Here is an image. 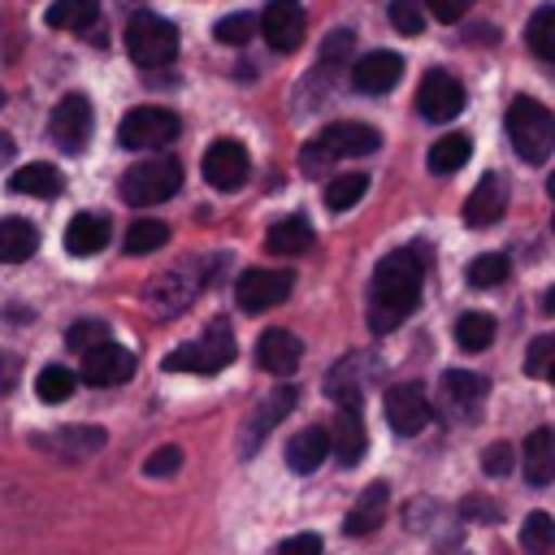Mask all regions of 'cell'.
Returning a JSON list of instances; mask_svg holds the SVG:
<instances>
[{
  "mask_svg": "<svg viewBox=\"0 0 555 555\" xmlns=\"http://www.w3.org/2000/svg\"><path fill=\"white\" fill-rule=\"evenodd\" d=\"M74 373L65 369V364H48L39 377H35V390H39V399L43 403H65L69 395H74Z\"/></svg>",
  "mask_w": 555,
  "mask_h": 555,
  "instance_id": "cell-34",
  "label": "cell"
},
{
  "mask_svg": "<svg viewBox=\"0 0 555 555\" xmlns=\"http://www.w3.org/2000/svg\"><path fill=\"white\" fill-rule=\"evenodd\" d=\"M308 243H312V225H308L304 217H282V221L269 225V234H264V247H269L273 256H299V251H308Z\"/></svg>",
  "mask_w": 555,
  "mask_h": 555,
  "instance_id": "cell-27",
  "label": "cell"
},
{
  "mask_svg": "<svg viewBox=\"0 0 555 555\" xmlns=\"http://www.w3.org/2000/svg\"><path fill=\"white\" fill-rule=\"evenodd\" d=\"M330 451H334L330 429L308 425V429H299V434L286 442V464H291V473H312V468H321V460H325Z\"/></svg>",
  "mask_w": 555,
  "mask_h": 555,
  "instance_id": "cell-19",
  "label": "cell"
},
{
  "mask_svg": "<svg viewBox=\"0 0 555 555\" xmlns=\"http://www.w3.org/2000/svg\"><path fill=\"white\" fill-rule=\"evenodd\" d=\"M468 156H473V139L455 130V134L434 139V147H429V169H434V173H455Z\"/></svg>",
  "mask_w": 555,
  "mask_h": 555,
  "instance_id": "cell-28",
  "label": "cell"
},
{
  "mask_svg": "<svg viewBox=\"0 0 555 555\" xmlns=\"http://www.w3.org/2000/svg\"><path fill=\"white\" fill-rule=\"evenodd\" d=\"M546 377H551V382H555V364H551V373H546Z\"/></svg>",
  "mask_w": 555,
  "mask_h": 555,
  "instance_id": "cell-49",
  "label": "cell"
},
{
  "mask_svg": "<svg viewBox=\"0 0 555 555\" xmlns=\"http://www.w3.org/2000/svg\"><path fill=\"white\" fill-rule=\"evenodd\" d=\"M525 481L529 486L555 481V429L551 425H542L525 438Z\"/></svg>",
  "mask_w": 555,
  "mask_h": 555,
  "instance_id": "cell-22",
  "label": "cell"
},
{
  "mask_svg": "<svg viewBox=\"0 0 555 555\" xmlns=\"http://www.w3.org/2000/svg\"><path fill=\"white\" fill-rule=\"evenodd\" d=\"M199 165H204V182L217 191H238L251 173V156L238 139H212Z\"/></svg>",
  "mask_w": 555,
  "mask_h": 555,
  "instance_id": "cell-8",
  "label": "cell"
},
{
  "mask_svg": "<svg viewBox=\"0 0 555 555\" xmlns=\"http://www.w3.org/2000/svg\"><path fill=\"white\" fill-rule=\"evenodd\" d=\"M178 186H182V165H178V160H169V156L139 160V165H130V169L121 173V182H117L121 199H126V204H134V208L165 204Z\"/></svg>",
  "mask_w": 555,
  "mask_h": 555,
  "instance_id": "cell-5",
  "label": "cell"
},
{
  "mask_svg": "<svg viewBox=\"0 0 555 555\" xmlns=\"http://www.w3.org/2000/svg\"><path fill=\"white\" fill-rule=\"evenodd\" d=\"M455 343L464 351H486L494 343V317L490 312H464L455 321Z\"/></svg>",
  "mask_w": 555,
  "mask_h": 555,
  "instance_id": "cell-31",
  "label": "cell"
},
{
  "mask_svg": "<svg viewBox=\"0 0 555 555\" xmlns=\"http://www.w3.org/2000/svg\"><path fill=\"white\" fill-rule=\"evenodd\" d=\"M546 191H551V199H555V173H551V178H546Z\"/></svg>",
  "mask_w": 555,
  "mask_h": 555,
  "instance_id": "cell-48",
  "label": "cell"
},
{
  "mask_svg": "<svg viewBox=\"0 0 555 555\" xmlns=\"http://www.w3.org/2000/svg\"><path fill=\"white\" fill-rule=\"evenodd\" d=\"M130 373H134V351L113 343V338L82 351V382L87 386H121V382H130Z\"/></svg>",
  "mask_w": 555,
  "mask_h": 555,
  "instance_id": "cell-13",
  "label": "cell"
},
{
  "mask_svg": "<svg viewBox=\"0 0 555 555\" xmlns=\"http://www.w3.org/2000/svg\"><path fill=\"white\" fill-rule=\"evenodd\" d=\"M165 243H169V225H165V221L143 217V221H134V225L126 230V251H130V256H147V251H156V247H165Z\"/></svg>",
  "mask_w": 555,
  "mask_h": 555,
  "instance_id": "cell-33",
  "label": "cell"
},
{
  "mask_svg": "<svg viewBox=\"0 0 555 555\" xmlns=\"http://www.w3.org/2000/svg\"><path fill=\"white\" fill-rule=\"evenodd\" d=\"M256 17L251 13H230V17H221L217 26H212V35L221 39V43H230V48H238V43H247L251 35H256Z\"/></svg>",
  "mask_w": 555,
  "mask_h": 555,
  "instance_id": "cell-38",
  "label": "cell"
},
{
  "mask_svg": "<svg viewBox=\"0 0 555 555\" xmlns=\"http://www.w3.org/2000/svg\"><path fill=\"white\" fill-rule=\"evenodd\" d=\"M542 312H555V286L542 295Z\"/></svg>",
  "mask_w": 555,
  "mask_h": 555,
  "instance_id": "cell-47",
  "label": "cell"
},
{
  "mask_svg": "<svg viewBox=\"0 0 555 555\" xmlns=\"http://www.w3.org/2000/svg\"><path fill=\"white\" fill-rule=\"evenodd\" d=\"M126 52L143 69H160L178 56V26L156 13H134L126 22Z\"/></svg>",
  "mask_w": 555,
  "mask_h": 555,
  "instance_id": "cell-4",
  "label": "cell"
},
{
  "mask_svg": "<svg viewBox=\"0 0 555 555\" xmlns=\"http://www.w3.org/2000/svg\"><path fill=\"white\" fill-rule=\"evenodd\" d=\"M386 499H390L386 481H373V486H364V490H360V499H356V507L347 512L343 529H347L351 538H364V533H373V529L386 520Z\"/></svg>",
  "mask_w": 555,
  "mask_h": 555,
  "instance_id": "cell-20",
  "label": "cell"
},
{
  "mask_svg": "<svg viewBox=\"0 0 555 555\" xmlns=\"http://www.w3.org/2000/svg\"><path fill=\"white\" fill-rule=\"evenodd\" d=\"M416 108H421L425 121H451V117H460V108H464L460 78L447 74V69H429L421 78V87H416Z\"/></svg>",
  "mask_w": 555,
  "mask_h": 555,
  "instance_id": "cell-10",
  "label": "cell"
},
{
  "mask_svg": "<svg viewBox=\"0 0 555 555\" xmlns=\"http://www.w3.org/2000/svg\"><path fill=\"white\" fill-rule=\"evenodd\" d=\"M108 243V217L100 212H74L65 225V251L69 256H91Z\"/></svg>",
  "mask_w": 555,
  "mask_h": 555,
  "instance_id": "cell-23",
  "label": "cell"
},
{
  "mask_svg": "<svg viewBox=\"0 0 555 555\" xmlns=\"http://www.w3.org/2000/svg\"><path fill=\"white\" fill-rule=\"evenodd\" d=\"M551 364H555V338L551 334L546 338H533L529 351H525V373L538 377V373H551Z\"/></svg>",
  "mask_w": 555,
  "mask_h": 555,
  "instance_id": "cell-40",
  "label": "cell"
},
{
  "mask_svg": "<svg viewBox=\"0 0 555 555\" xmlns=\"http://www.w3.org/2000/svg\"><path fill=\"white\" fill-rule=\"evenodd\" d=\"M43 22L56 30H91L100 22V0H52Z\"/></svg>",
  "mask_w": 555,
  "mask_h": 555,
  "instance_id": "cell-26",
  "label": "cell"
},
{
  "mask_svg": "<svg viewBox=\"0 0 555 555\" xmlns=\"http://www.w3.org/2000/svg\"><path fill=\"white\" fill-rule=\"evenodd\" d=\"M477 0H425V9L438 17V22H460Z\"/></svg>",
  "mask_w": 555,
  "mask_h": 555,
  "instance_id": "cell-43",
  "label": "cell"
},
{
  "mask_svg": "<svg viewBox=\"0 0 555 555\" xmlns=\"http://www.w3.org/2000/svg\"><path fill=\"white\" fill-rule=\"evenodd\" d=\"M399 78H403V61H399L395 52H369V56H360L356 69H351V82H356V91H364V95H382V91H390Z\"/></svg>",
  "mask_w": 555,
  "mask_h": 555,
  "instance_id": "cell-17",
  "label": "cell"
},
{
  "mask_svg": "<svg viewBox=\"0 0 555 555\" xmlns=\"http://www.w3.org/2000/svg\"><path fill=\"white\" fill-rule=\"evenodd\" d=\"M291 295V273L286 269H247L234 282V299L243 312H264Z\"/></svg>",
  "mask_w": 555,
  "mask_h": 555,
  "instance_id": "cell-11",
  "label": "cell"
},
{
  "mask_svg": "<svg viewBox=\"0 0 555 555\" xmlns=\"http://www.w3.org/2000/svg\"><path fill=\"white\" fill-rule=\"evenodd\" d=\"M442 390H447V399H455L460 408H468V403H477L486 395V377L481 373L451 369V373H442Z\"/></svg>",
  "mask_w": 555,
  "mask_h": 555,
  "instance_id": "cell-35",
  "label": "cell"
},
{
  "mask_svg": "<svg viewBox=\"0 0 555 555\" xmlns=\"http://www.w3.org/2000/svg\"><path fill=\"white\" fill-rule=\"evenodd\" d=\"M74 438H78V429H61V442H65V447H74ZM100 442H104L100 429H87V434H82V447H87V451H95Z\"/></svg>",
  "mask_w": 555,
  "mask_h": 555,
  "instance_id": "cell-46",
  "label": "cell"
},
{
  "mask_svg": "<svg viewBox=\"0 0 555 555\" xmlns=\"http://www.w3.org/2000/svg\"><path fill=\"white\" fill-rule=\"evenodd\" d=\"M421 282H425V264L416 247H399L382 256V264L373 269V286H369V330L373 334L399 330L421 304Z\"/></svg>",
  "mask_w": 555,
  "mask_h": 555,
  "instance_id": "cell-1",
  "label": "cell"
},
{
  "mask_svg": "<svg viewBox=\"0 0 555 555\" xmlns=\"http://www.w3.org/2000/svg\"><path fill=\"white\" fill-rule=\"evenodd\" d=\"M525 43L538 61H555V4H542L529 26H525Z\"/></svg>",
  "mask_w": 555,
  "mask_h": 555,
  "instance_id": "cell-29",
  "label": "cell"
},
{
  "mask_svg": "<svg viewBox=\"0 0 555 555\" xmlns=\"http://www.w3.org/2000/svg\"><path fill=\"white\" fill-rule=\"evenodd\" d=\"M351 39H356L351 30H334V35L325 39V48H321V56H325V61H338V56H347V48H351Z\"/></svg>",
  "mask_w": 555,
  "mask_h": 555,
  "instance_id": "cell-45",
  "label": "cell"
},
{
  "mask_svg": "<svg viewBox=\"0 0 555 555\" xmlns=\"http://www.w3.org/2000/svg\"><path fill=\"white\" fill-rule=\"evenodd\" d=\"M100 343H108V325L95 321V317H82V321H74V325L65 330V347L91 351V347H100Z\"/></svg>",
  "mask_w": 555,
  "mask_h": 555,
  "instance_id": "cell-37",
  "label": "cell"
},
{
  "mask_svg": "<svg viewBox=\"0 0 555 555\" xmlns=\"http://www.w3.org/2000/svg\"><path fill=\"white\" fill-rule=\"evenodd\" d=\"M48 130H52L56 147H65V152H82L87 139H91V100H87L82 91L61 95L56 108H52V117H48Z\"/></svg>",
  "mask_w": 555,
  "mask_h": 555,
  "instance_id": "cell-9",
  "label": "cell"
},
{
  "mask_svg": "<svg viewBox=\"0 0 555 555\" xmlns=\"http://www.w3.org/2000/svg\"><path fill=\"white\" fill-rule=\"evenodd\" d=\"M299 356H304V347L291 330H264L256 338V364L273 377H291L299 369Z\"/></svg>",
  "mask_w": 555,
  "mask_h": 555,
  "instance_id": "cell-15",
  "label": "cell"
},
{
  "mask_svg": "<svg viewBox=\"0 0 555 555\" xmlns=\"http://www.w3.org/2000/svg\"><path fill=\"white\" fill-rule=\"evenodd\" d=\"M507 256H499V251H486V256H477L473 264H468V286H499L503 278H507Z\"/></svg>",
  "mask_w": 555,
  "mask_h": 555,
  "instance_id": "cell-36",
  "label": "cell"
},
{
  "mask_svg": "<svg viewBox=\"0 0 555 555\" xmlns=\"http://www.w3.org/2000/svg\"><path fill=\"white\" fill-rule=\"evenodd\" d=\"M330 438H334V455H338L343 464H360V455H364V421H360V403H343V408H338Z\"/></svg>",
  "mask_w": 555,
  "mask_h": 555,
  "instance_id": "cell-21",
  "label": "cell"
},
{
  "mask_svg": "<svg viewBox=\"0 0 555 555\" xmlns=\"http://www.w3.org/2000/svg\"><path fill=\"white\" fill-rule=\"evenodd\" d=\"M35 247H39V234L30 221H22V217L0 221V264H22L35 256Z\"/></svg>",
  "mask_w": 555,
  "mask_h": 555,
  "instance_id": "cell-24",
  "label": "cell"
},
{
  "mask_svg": "<svg viewBox=\"0 0 555 555\" xmlns=\"http://www.w3.org/2000/svg\"><path fill=\"white\" fill-rule=\"evenodd\" d=\"M390 26L399 35H421L425 30V9L421 0H390Z\"/></svg>",
  "mask_w": 555,
  "mask_h": 555,
  "instance_id": "cell-39",
  "label": "cell"
},
{
  "mask_svg": "<svg viewBox=\"0 0 555 555\" xmlns=\"http://www.w3.org/2000/svg\"><path fill=\"white\" fill-rule=\"evenodd\" d=\"M369 191V173H338L330 186H325V208L330 212H347L356 208V199Z\"/></svg>",
  "mask_w": 555,
  "mask_h": 555,
  "instance_id": "cell-32",
  "label": "cell"
},
{
  "mask_svg": "<svg viewBox=\"0 0 555 555\" xmlns=\"http://www.w3.org/2000/svg\"><path fill=\"white\" fill-rule=\"evenodd\" d=\"M520 551L525 555H555V520L546 512H529L520 525Z\"/></svg>",
  "mask_w": 555,
  "mask_h": 555,
  "instance_id": "cell-30",
  "label": "cell"
},
{
  "mask_svg": "<svg viewBox=\"0 0 555 555\" xmlns=\"http://www.w3.org/2000/svg\"><path fill=\"white\" fill-rule=\"evenodd\" d=\"M507 139H512L520 160H529V165L546 160L555 152V117H551V108H542L529 95L512 100L507 104Z\"/></svg>",
  "mask_w": 555,
  "mask_h": 555,
  "instance_id": "cell-3",
  "label": "cell"
},
{
  "mask_svg": "<svg viewBox=\"0 0 555 555\" xmlns=\"http://www.w3.org/2000/svg\"><path fill=\"white\" fill-rule=\"evenodd\" d=\"M551 225H555V221H551Z\"/></svg>",
  "mask_w": 555,
  "mask_h": 555,
  "instance_id": "cell-50",
  "label": "cell"
},
{
  "mask_svg": "<svg viewBox=\"0 0 555 555\" xmlns=\"http://www.w3.org/2000/svg\"><path fill=\"white\" fill-rule=\"evenodd\" d=\"M503 208H507V186H503V178H499V173H481V182H477L473 195L464 199V221H468L473 230H481V225H494V221L503 217Z\"/></svg>",
  "mask_w": 555,
  "mask_h": 555,
  "instance_id": "cell-16",
  "label": "cell"
},
{
  "mask_svg": "<svg viewBox=\"0 0 555 555\" xmlns=\"http://www.w3.org/2000/svg\"><path fill=\"white\" fill-rule=\"evenodd\" d=\"M291 408H295V386H278L273 395H264V403L256 408V416H251V421H247V429H243V451L251 455V451L264 442V434H269V429H273Z\"/></svg>",
  "mask_w": 555,
  "mask_h": 555,
  "instance_id": "cell-18",
  "label": "cell"
},
{
  "mask_svg": "<svg viewBox=\"0 0 555 555\" xmlns=\"http://www.w3.org/2000/svg\"><path fill=\"white\" fill-rule=\"evenodd\" d=\"M512 460H516L512 442H490V447L481 451V468H486L490 477H507V473H512Z\"/></svg>",
  "mask_w": 555,
  "mask_h": 555,
  "instance_id": "cell-41",
  "label": "cell"
},
{
  "mask_svg": "<svg viewBox=\"0 0 555 555\" xmlns=\"http://www.w3.org/2000/svg\"><path fill=\"white\" fill-rule=\"evenodd\" d=\"M377 147H382V134L373 126H364V121H334V126H325L299 152V165H304V173H321V169H330L343 156H369Z\"/></svg>",
  "mask_w": 555,
  "mask_h": 555,
  "instance_id": "cell-2",
  "label": "cell"
},
{
  "mask_svg": "<svg viewBox=\"0 0 555 555\" xmlns=\"http://www.w3.org/2000/svg\"><path fill=\"white\" fill-rule=\"evenodd\" d=\"M386 421H390V429L395 434H421L425 425H429V399H425V390L416 386V382H399V386H390L386 390Z\"/></svg>",
  "mask_w": 555,
  "mask_h": 555,
  "instance_id": "cell-14",
  "label": "cell"
},
{
  "mask_svg": "<svg viewBox=\"0 0 555 555\" xmlns=\"http://www.w3.org/2000/svg\"><path fill=\"white\" fill-rule=\"evenodd\" d=\"M9 186L17 191V195H35V199H56L61 195V186H65V178L56 173V165H22L13 178H9Z\"/></svg>",
  "mask_w": 555,
  "mask_h": 555,
  "instance_id": "cell-25",
  "label": "cell"
},
{
  "mask_svg": "<svg viewBox=\"0 0 555 555\" xmlns=\"http://www.w3.org/2000/svg\"><path fill=\"white\" fill-rule=\"evenodd\" d=\"M178 464H182V451L178 447H156L143 468H147V477H169V473H178Z\"/></svg>",
  "mask_w": 555,
  "mask_h": 555,
  "instance_id": "cell-42",
  "label": "cell"
},
{
  "mask_svg": "<svg viewBox=\"0 0 555 555\" xmlns=\"http://www.w3.org/2000/svg\"><path fill=\"white\" fill-rule=\"evenodd\" d=\"M273 555H321V538H317V533H295V538H286Z\"/></svg>",
  "mask_w": 555,
  "mask_h": 555,
  "instance_id": "cell-44",
  "label": "cell"
},
{
  "mask_svg": "<svg viewBox=\"0 0 555 555\" xmlns=\"http://www.w3.org/2000/svg\"><path fill=\"white\" fill-rule=\"evenodd\" d=\"M178 130H182V121H178V113H173V108L139 104V108H130V113L121 117L117 139H121V147L139 152V147H165V143H173V139H178Z\"/></svg>",
  "mask_w": 555,
  "mask_h": 555,
  "instance_id": "cell-7",
  "label": "cell"
},
{
  "mask_svg": "<svg viewBox=\"0 0 555 555\" xmlns=\"http://www.w3.org/2000/svg\"><path fill=\"white\" fill-rule=\"evenodd\" d=\"M230 360H234L230 325H225V321H212L204 338H195V343L169 351V356L160 360V369H165V373H221Z\"/></svg>",
  "mask_w": 555,
  "mask_h": 555,
  "instance_id": "cell-6",
  "label": "cell"
},
{
  "mask_svg": "<svg viewBox=\"0 0 555 555\" xmlns=\"http://www.w3.org/2000/svg\"><path fill=\"white\" fill-rule=\"evenodd\" d=\"M304 4L299 0H269L264 13H260V35L269 39L273 52H295L304 43Z\"/></svg>",
  "mask_w": 555,
  "mask_h": 555,
  "instance_id": "cell-12",
  "label": "cell"
}]
</instances>
